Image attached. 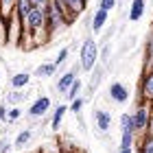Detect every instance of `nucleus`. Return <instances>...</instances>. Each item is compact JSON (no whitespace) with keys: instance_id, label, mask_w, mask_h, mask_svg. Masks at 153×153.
Here are the masks:
<instances>
[{"instance_id":"obj_32","label":"nucleus","mask_w":153,"mask_h":153,"mask_svg":"<svg viewBox=\"0 0 153 153\" xmlns=\"http://www.w3.org/2000/svg\"><path fill=\"white\" fill-rule=\"evenodd\" d=\"M116 153H134V149H123V147H118Z\"/></svg>"},{"instance_id":"obj_14","label":"nucleus","mask_w":153,"mask_h":153,"mask_svg":"<svg viewBox=\"0 0 153 153\" xmlns=\"http://www.w3.org/2000/svg\"><path fill=\"white\" fill-rule=\"evenodd\" d=\"M31 72H16V74H13L11 76V79H9V83H11V88L13 90H24L26 85H29V83H31Z\"/></svg>"},{"instance_id":"obj_23","label":"nucleus","mask_w":153,"mask_h":153,"mask_svg":"<svg viewBox=\"0 0 153 153\" xmlns=\"http://www.w3.org/2000/svg\"><path fill=\"white\" fill-rule=\"evenodd\" d=\"M109 57H112V44H109V42H105V44H103V48H101V53H99V64L107 66V64H109Z\"/></svg>"},{"instance_id":"obj_19","label":"nucleus","mask_w":153,"mask_h":153,"mask_svg":"<svg viewBox=\"0 0 153 153\" xmlns=\"http://www.w3.org/2000/svg\"><path fill=\"white\" fill-rule=\"evenodd\" d=\"M33 9V0H18V4H16V13H18V18L20 20H24L26 18V13H29Z\"/></svg>"},{"instance_id":"obj_11","label":"nucleus","mask_w":153,"mask_h":153,"mask_svg":"<svg viewBox=\"0 0 153 153\" xmlns=\"http://www.w3.org/2000/svg\"><path fill=\"white\" fill-rule=\"evenodd\" d=\"M94 123L101 134H107L109 127H112V114L105 112V109H94Z\"/></svg>"},{"instance_id":"obj_34","label":"nucleus","mask_w":153,"mask_h":153,"mask_svg":"<svg viewBox=\"0 0 153 153\" xmlns=\"http://www.w3.org/2000/svg\"><path fill=\"white\" fill-rule=\"evenodd\" d=\"M0 16H2V9H0Z\"/></svg>"},{"instance_id":"obj_18","label":"nucleus","mask_w":153,"mask_h":153,"mask_svg":"<svg viewBox=\"0 0 153 153\" xmlns=\"http://www.w3.org/2000/svg\"><path fill=\"white\" fill-rule=\"evenodd\" d=\"M118 125H120V131H125V129H131V131H136L134 114H129V112H125V114H120V118H118Z\"/></svg>"},{"instance_id":"obj_10","label":"nucleus","mask_w":153,"mask_h":153,"mask_svg":"<svg viewBox=\"0 0 153 153\" xmlns=\"http://www.w3.org/2000/svg\"><path fill=\"white\" fill-rule=\"evenodd\" d=\"M147 13V0H131L129 4V11H127V18L129 22H140Z\"/></svg>"},{"instance_id":"obj_33","label":"nucleus","mask_w":153,"mask_h":153,"mask_svg":"<svg viewBox=\"0 0 153 153\" xmlns=\"http://www.w3.org/2000/svg\"><path fill=\"white\" fill-rule=\"evenodd\" d=\"M61 153H81L79 149H70V151H61Z\"/></svg>"},{"instance_id":"obj_24","label":"nucleus","mask_w":153,"mask_h":153,"mask_svg":"<svg viewBox=\"0 0 153 153\" xmlns=\"http://www.w3.org/2000/svg\"><path fill=\"white\" fill-rule=\"evenodd\" d=\"M16 4H18V0H0V9H2V16H13L16 13Z\"/></svg>"},{"instance_id":"obj_22","label":"nucleus","mask_w":153,"mask_h":153,"mask_svg":"<svg viewBox=\"0 0 153 153\" xmlns=\"http://www.w3.org/2000/svg\"><path fill=\"white\" fill-rule=\"evenodd\" d=\"M140 153H153V136L149 134L140 136Z\"/></svg>"},{"instance_id":"obj_2","label":"nucleus","mask_w":153,"mask_h":153,"mask_svg":"<svg viewBox=\"0 0 153 153\" xmlns=\"http://www.w3.org/2000/svg\"><path fill=\"white\" fill-rule=\"evenodd\" d=\"M70 24L72 22H70V18H68L66 9H61L55 0H51L48 7H46V26H48V31H51V35L64 31L66 26H70Z\"/></svg>"},{"instance_id":"obj_9","label":"nucleus","mask_w":153,"mask_h":153,"mask_svg":"<svg viewBox=\"0 0 153 153\" xmlns=\"http://www.w3.org/2000/svg\"><path fill=\"white\" fill-rule=\"evenodd\" d=\"M153 68V24L147 33V39H144V53H142V72L151 70Z\"/></svg>"},{"instance_id":"obj_17","label":"nucleus","mask_w":153,"mask_h":153,"mask_svg":"<svg viewBox=\"0 0 153 153\" xmlns=\"http://www.w3.org/2000/svg\"><path fill=\"white\" fill-rule=\"evenodd\" d=\"M134 142H136V131H131V129L120 131V147L123 149H134Z\"/></svg>"},{"instance_id":"obj_27","label":"nucleus","mask_w":153,"mask_h":153,"mask_svg":"<svg viewBox=\"0 0 153 153\" xmlns=\"http://www.w3.org/2000/svg\"><path fill=\"white\" fill-rule=\"evenodd\" d=\"M83 105H85V99H83V96H76L74 101H70V112L72 114H81Z\"/></svg>"},{"instance_id":"obj_13","label":"nucleus","mask_w":153,"mask_h":153,"mask_svg":"<svg viewBox=\"0 0 153 153\" xmlns=\"http://www.w3.org/2000/svg\"><path fill=\"white\" fill-rule=\"evenodd\" d=\"M59 68L55 66V61H44V64H39L35 68V72H33V76H37V79H51V76L57 74Z\"/></svg>"},{"instance_id":"obj_8","label":"nucleus","mask_w":153,"mask_h":153,"mask_svg":"<svg viewBox=\"0 0 153 153\" xmlns=\"http://www.w3.org/2000/svg\"><path fill=\"white\" fill-rule=\"evenodd\" d=\"M107 18H109V11H105V9H101V7H99V9L92 13V18H90V31H92L94 35H99V33L105 29Z\"/></svg>"},{"instance_id":"obj_4","label":"nucleus","mask_w":153,"mask_h":153,"mask_svg":"<svg viewBox=\"0 0 153 153\" xmlns=\"http://www.w3.org/2000/svg\"><path fill=\"white\" fill-rule=\"evenodd\" d=\"M51 107H53L51 96L42 94V96H37V99L29 105V109H26V116H29L31 120H42V118H44L48 112H51Z\"/></svg>"},{"instance_id":"obj_36","label":"nucleus","mask_w":153,"mask_h":153,"mask_svg":"<svg viewBox=\"0 0 153 153\" xmlns=\"http://www.w3.org/2000/svg\"><path fill=\"white\" fill-rule=\"evenodd\" d=\"M88 2H90V0H88Z\"/></svg>"},{"instance_id":"obj_16","label":"nucleus","mask_w":153,"mask_h":153,"mask_svg":"<svg viewBox=\"0 0 153 153\" xmlns=\"http://www.w3.org/2000/svg\"><path fill=\"white\" fill-rule=\"evenodd\" d=\"M24 101H26V92H24V90H11V92L4 96V103H7L9 107H13V105H22Z\"/></svg>"},{"instance_id":"obj_30","label":"nucleus","mask_w":153,"mask_h":153,"mask_svg":"<svg viewBox=\"0 0 153 153\" xmlns=\"http://www.w3.org/2000/svg\"><path fill=\"white\" fill-rule=\"evenodd\" d=\"M48 2H51V0H33V7H42V9H46Z\"/></svg>"},{"instance_id":"obj_20","label":"nucleus","mask_w":153,"mask_h":153,"mask_svg":"<svg viewBox=\"0 0 153 153\" xmlns=\"http://www.w3.org/2000/svg\"><path fill=\"white\" fill-rule=\"evenodd\" d=\"M81 90H83V81H81V76H76V81L70 85V90L66 92V99L68 101H74L76 96H81Z\"/></svg>"},{"instance_id":"obj_26","label":"nucleus","mask_w":153,"mask_h":153,"mask_svg":"<svg viewBox=\"0 0 153 153\" xmlns=\"http://www.w3.org/2000/svg\"><path fill=\"white\" fill-rule=\"evenodd\" d=\"M68 55H70V48H68V46H64V48H61V51L57 53V57H55L53 61H55V66H64L66 64V61H68Z\"/></svg>"},{"instance_id":"obj_31","label":"nucleus","mask_w":153,"mask_h":153,"mask_svg":"<svg viewBox=\"0 0 153 153\" xmlns=\"http://www.w3.org/2000/svg\"><path fill=\"white\" fill-rule=\"evenodd\" d=\"M144 134L153 136V109H151V118H149V125H147V131H144Z\"/></svg>"},{"instance_id":"obj_1","label":"nucleus","mask_w":153,"mask_h":153,"mask_svg":"<svg viewBox=\"0 0 153 153\" xmlns=\"http://www.w3.org/2000/svg\"><path fill=\"white\" fill-rule=\"evenodd\" d=\"M99 53L101 48L96 44V39L92 35H88L85 39L81 42V51H79V66L83 72H92L96 64H99Z\"/></svg>"},{"instance_id":"obj_6","label":"nucleus","mask_w":153,"mask_h":153,"mask_svg":"<svg viewBox=\"0 0 153 153\" xmlns=\"http://www.w3.org/2000/svg\"><path fill=\"white\" fill-rule=\"evenodd\" d=\"M107 94H109V99H112L114 103H118V105H125V103L129 101V88L125 85V83L120 81H112L109 83V88H107Z\"/></svg>"},{"instance_id":"obj_3","label":"nucleus","mask_w":153,"mask_h":153,"mask_svg":"<svg viewBox=\"0 0 153 153\" xmlns=\"http://www.w3.org/2000/svg\"><path fill=\"white\" fill-rule=\"evenodd\" d=\"M151 109H153V103L149 101H140L138 99V105L131 114H134V123H136V134L142 136L147 131V125H149V118H151Z\"/></svg>"},{"instance_id":"obj_28","label":"nucleus","mask_w":153,"mask_h":153,"mask_svg":"<svg viewBox=\"0 0 153 153\" xmlns=\"http://www.w3.org/2000/svg\"><path fill=\"white\" fill-rule=\"evenodd\" d=\"M7 120H9V105L2 101V103H0V123L7 125Z\"/></svg>"},{"instance_id":"obj_12","label":"nucleus","mask_w":153,"mask_h":153,"mask_svg":"<svg viewBox=\"0 0 153 153\" xmlns=\"http://www.w3.org/2000/svg\"><path fill=\"white\" fill-rule=\"evenodd\" d=\"M66 112H70V105H66V103H61V105H57V107L53 109V116H51V129L53 131H59Z\"/></svg>"},{"instance_id":"obj_25","label":"nucleus","mask_w":153,"mask_h":153,"mask_svg":"<svg viewBox=\"0 0 153 153\" xmlns=\"http://www.w3.org/2000/svg\"><path fill=\"white\" fill-rule=\"evenodd\" d=\"M22 107L20 105H13V107H9V120H7V125H13V123H18L20 118H22Z\"/></svg>"},{"instance_id":"obj_21","label":"nucleus","mask_w":153,"mask_h":153,"mask_svg":"<svg viewBox=\"0 0 153 153\" xmlns=\"http://www.w3.org/2000/svg\"><path fill=\"white\" fill-rule=\"evenodd\" d=\"M101 79H103V66L101 64H96V68L92 70V79H90V90H94L99 88V83H101Z\"/></svg>"},{"instance_id":"obj_35","label":"nucleus","mask_w":153,"mask_h":153,"mask_svg":"<svg viewBox=\"0 0 153 153\" xmlns=\"http://www.w3.org/2000/svg\"><path fill=\"white\" fill-rule=\"evenodd\" d=\"M0 79H2V72H0Z\"/></svg>"},{"instance_id":"obj_7","label":"nucleus","mask_w":153,"mask_h":153,"mask_svg":"<svg viewBox=\"0 0 153 153\" xmlns=\"http://www.w3.org/2000/svg\"><path fill=\"white\" fill-rule=\"evenodd\" d=\"M79 70H81V66H74V68H70L68 72H64V74H59V79H57V92L59 94H64L66 96V92L70 90V85L76 81V76H79Z\"/></svg>"},{"instance_id":"obj_5","label":"nucleus","mask_w":153,"mask_h":153,"mask_svg":"<svg viewBox=\"0 0 153 153\" xmlns=\"http://www.w3.org/2000/svg\"><path fill=\"white\" fill-rule=\"evenodd\" d=\"M138 99L153 103V68L151 70H144L142 76H140V83H138Z\"/></svg>"},{"instance_id":"obj_29","label":"nucleus","mask_w":153,"mask_h":153,"mask_svg":"<svg viewBox=\"0 0 153 153\" xmlns=\"http://www.w3.org/2000/svg\"><path fill=\"white\" fill-rule=\"evenodd\" d=\"M118 0H99V7L101 9H105V11H112L114 7H116Z\"/></svg>"},{"instance_id":"obj_15","label":"nucleus","mask_w":153,"mask_h":153,"mask_svg":"<svg viewBox=\"0 0 153 153\" xmlns=\"http://www.w3.org/2000/svg\"><path fill=\"white\" fill-rule=\"evenodd\" d=\"M31 140H33V129H31V127H24V129L16 136V140H13V149H24Z\"/></svg>"}]
</instances>
